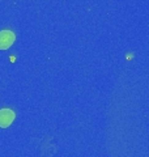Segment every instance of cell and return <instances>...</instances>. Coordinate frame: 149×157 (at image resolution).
<instances>
[{
    "label": "cell",
    "mask_w": 149,
    "mask_h": 157,
    "mask_svg": "<svg viewBox=\"0 0 149 157\" xmlns=\"http://www.w3.org/2000/svg\"><path fill=\"white\" fill-rule=\"evenodd\" d=\"M14 34L11 30H2L0 32V50L9 48L14 42Z\"/></svg>",
    "instance_id": "cell-1"
},
{
    "label": "cell",
    "mask_w": 149,
    "mask_h": 157,
    "mask_svg": "<svg viewBox=\"0 0 149 157\" xmlns=\"http://www.w3.org/2000/svg\"><path fill=\"white\" fill-rule=\"evenodd\" d=\"M14 121V113L11 109H2L0 110V127L6 128L11 126L12 122Z\"/></svg>",
    "instance_id": "cell-2"
}]
</instances>
